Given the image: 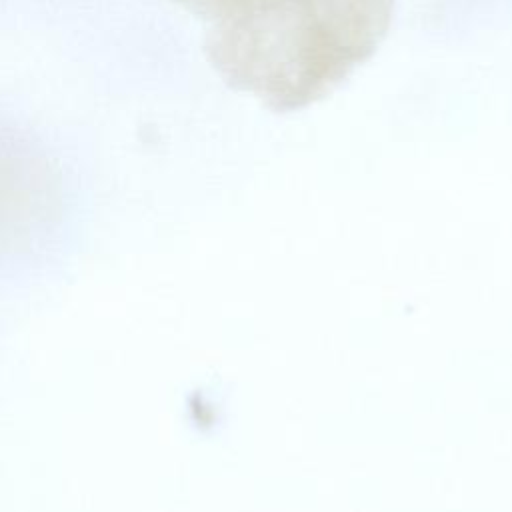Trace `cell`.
<instances>
[{"label": "cell", "instance_id": "1", "mask_svg": "<svg viewBox=\"0 0 512 512\" xmlns=\"http://www.w3.org/2000/svg\"><path fill=\"white\" fill-rule=\"evenodd\" d=\"M206 22V54L274 112L328 96L384 40L396 0H176Z\"/></svg>", "mask_w": 512, "mask_h": 512}]
</instances>
